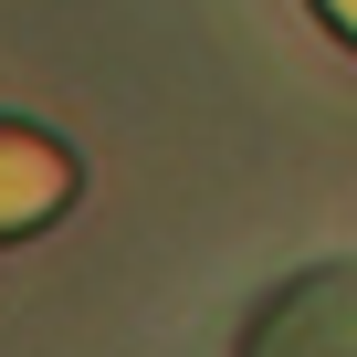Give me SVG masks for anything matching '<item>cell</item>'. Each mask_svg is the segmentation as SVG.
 <instances>
[{
	"label": "cell",
	"mask_w": 357,
	"mask_h": 357,
	"mask_svg": "<svg viewBox=\"0 0 357 357\" xmlns=\"http://www.w3.org/2000/svg\"><path fill=\"white\" fill-rule=\"evenodd\" d=\"M53 190H63V168L43 147H11V137H0V231H11V221H43Z\"/></svg>",
	"instance_id": "obj_1"
}]
</instances>
